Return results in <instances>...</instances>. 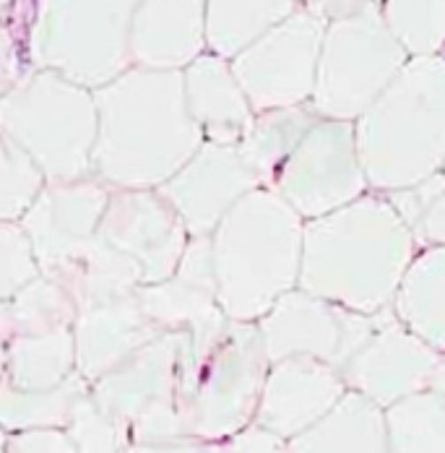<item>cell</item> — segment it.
<instances>
[{"mask_svg":"<svg viewBox=\"0 0 445 453\" xmlns=\"http://www.w3.org/2000/svg\"><path fill=\"white\" fill-rule=\"evenodd\" d=\"M94 96L99 136L91 178L110 188H159L206 143L188 107L185 71L131 65Z\"/></svg>","mask_w":445,"mask_h":453,"instance_id":"6da1fadb","label":"cell"},{"mask_svg":"<svg viewBox=\"0 0 445 453\" xmlns=\"http://www.w3.org/2000/svg\"><path fill=\"white\" fill-rule=\"evenodd\" d=\"M419 253L411 226L386 193L308 219L300 287L359 313L394 308L403 273Z\"/></svg>","mask_w":445,"mask_h":453,"instance_id":"7a4b0ae2","label":"cell"},{"mask_svg":"<svg viewBox=\"0 0 445 453\" xmlns=\"http://www.w3.org/2000/svg\"><path fill=\"white\" fill-rule=\"evenodd\" d=\"M308 219L273 188L237 201L211 232L217 289L232 320L258 323L300 287Z\"/></svg>","mask_w":445,"mask_h":453,"instance_id":"3957f363","label":"cell"},{"mask_svg":"<svg viewBox=\"0 0 445 453\" xmlns=\"http://www.w3.org/2000/svg\"><path fill=\"white\" fill-rule=\"evenodd\" d=\"M370 188L391 193L445 167V55H411L355 120Z\"/></svg>","mask_w":445,"mask_h":453,"instance_id":"277c9868","label":"cell"},{"mask_svg":"<svg viewBox=\"0 0 445 453\" xmlns=\"http://www.w3.org/2000/svg\"><path fill=\"white\" fill-rule=\"evenodd\" d=\"M268 360L258 323L229 320L222 334L193 342L180 383V411L190 438L226 441L256 422Z\"/></svg>","mask_w":445,"mask_h":453,"instance_id":"5b68a950","label":"cell"},{"mask_svg":"<svg viewBox=\"0 0 445 453\" xmlns=\"http://www.w3.org/2000/svg\"><path fill=\"white\" fill-rule=\"evenodd\" d=\"M0 134L24 146L50 182L91 178L99 107L87 89L58 71L37 68L0 96Z\"/></svg>","mask_w":445,"mask_h":453,"instance_id":"8992f818","label":"cell"},{"mask_svg":"<svg viewBox=\"0 0 445 453\" xmlns=\"http://www.w3.org/2000/svg\"><path fill=\"white\" fill-rule=\"evenodd\" d=\"M138 0H37L27 47L35 68L99 89L134 65L131 27Z\"/></svg>","mask_w":445,"mask_h":453,"instance_id":"52a82bcc","label":"cell"},{"mask_svg":"<svg viewBox=\"0 0 445 453\" xmlns=\"http://www.w3.org/2000/svg\"><path fill=\"white\" fill-rule=\"evenodd\" d=\"M409 58L406 47L386 24L380 5L328 21L311 99L312 110L320 118L355 123L388 89Z\"/></svg>","mask_w":445,"mask_h":453,"instance_id":"ba28073f","label":"cell"},{"mask_svg":"<svg viewBox=\"0 0 445 453\" xmlns=\"http://www.w3.org/2000/svg\"><path fill=\"white\" fill-rule=\"evenodd\" d=\"M326 27L328 21L303 3L289 19L229 60L256 112L311 102Z\"/></svg>","mask_w":445,"mask_h":453,"instance_id":"9c48e42d","label":"cell"},{"mask_svg":"<svg viewBox=\"0 0 445 453\" xmlns=\"http://www.w3.org/2000/svg\"><path fill=\"white\" fill-rule=\"evenodd\" d=\"M273 190L305 219L326 217L370 193L355 123L320 118L281 167Z\"/></svg>","mask_w":445,"mask_h":453,"instance_id":"30bf717a","label":"cell"},{"mask_svg":"<svg viewBox=\"0 0 445 453\" xmlns=\"http://www.w3.org/2000/svg\"><path fill=\"white\" fill-rule=\"evenodd\" d=\"M391 311L394 308L359 313L295 287L258 320V326L271 363L287 357H315L341 370Z\"/></svg>","mask_w":445,"mask_h":453,"instance_id":"8fae6325","label":"cell"},{"mask_svg":"<svg viewBox=\"0 0 445 453\" xmlns=\"http://www.w3.org/2000/svg\"><path fill=\"white\" fill-rule=\"evenodd\" d=\"M96 234L134 261L143 284L170 279L190 242L182 217L157 188H112Z\"/></svg>","mask_w":445,"mask_h":453,"instance_id":"7c38bea8","label":"cell"},{"mask_svg":"<svg viewBox=\"0 0 445 453\" xmlns=\"http://www.w3.org/2000/svg\"><path fill=\"white\" fill-rule=\"evenodd\" d=\"M112 188L96 178L47 182L32 209L19 219L27 229L42 273L63 279L99 232Z\"/></svg>","mask_w":445,"mask_h":453,"instance_id":"4fadbf2b","label":"cell"},{"mask_svg":"<svg viewBox=\"0 0 445 453\" xmlns=\"http://www.w3.org/2000/svg\"><path fill=\"white\" fill-rule=\"evenodd\" d=\"M441 355L443 352L409 331L396 311H391L339 372L344 375L349 391L388 409L430 386Z\"/></svg>","mask_w":445,"mask_h":453,"instance_id":"5bb4252c","label":"cell"},{"mask_svg":"<svg viewBox=\"0 0 445 453\" xmlns=\"http://www.w3.org/2000/svg\"><path fill=\"white\" fill-rule=\"evenodd\" d=\"M256 188H261V180L240 146L206 141L178 175L157 190L182 217L190 237H201L211 234L229 209Z\"/></svg>","mask_w":445,"mask_h":453,"instance_id":"9a60e30c","label":"cell"},{"mask_svg":"<svg viewBox=\"0 0 445 453\" xmlns=\"http://www.w3.org/2000/svg\"><path fill=\"white\" fill-rule=\"evenodd\" d=\"M135 295L143 313L162 331H188L193 342L222 334L232 320L219 303L211 234L190 237L178 272L165 281L141 284Z\"/></svg>","mask_w":445,"mask_h":453,"instance_id":"2e32d148","label":"cell"},{"mask_svg":"<svg viewBox=\"0 0 445 453\" xmlns=\"http://www.w3.org/2000/svg\"><path fill=\"white\" fill-rule=\"evenodd\" d=\"M190 349L188 331H162L146 347H141L126 363L104 372L91 383V396L123 419L131 430V422L143 411L162 404L180 407V383L185 357Z\"/></svg>","mask_w":445,"mask_h":453,"instance_id":"e0dca14e","label":"cell"},{"mask_svg":"<svg viewBox=\"0 0 445 453\" xmlns=\"http://www.w3.org/2000/svg\"><path fill=\"white\" fill-rule=\"evenodd\" d=\"M349 391L344 375L315 357H287L271 363L256 422L292 441L311 430Z\"/></svg>","mask_w":445,"mask_h":453,"instance_id":"ac0fdd59","label":"cell"},{"mask_svg":"<svg viewBox=\"0 0 445 453\" xmlns=\"http://www.w3.org/2000/svg\"><path fill=\"white\" fill-rule=\"evenodd\" d=\"M209 0H138L131 27L134 65L185 71L206 45Z\"/></svg>","mask_w":445,"mask_h":453,"instance_id":"d6986e66","label":"cell"},{"mask_svg":"<svg viewBox=\"0 0 445 453\" xmlns=\"http://www.w3.org/2000/svg\"><path fill=\"white\" fill-rule=\"evenodd\" d=\"M73 334L79 349V372L94 383L157 339L162 328L143 313L138 295H131L81 308Z\"/></svg>","mask_w":445,"mask_h":453,"instance_id":"ffe728a7","label":"cell"},{"mask_svg":"<svg viewBox=\"0 0 445 453\" xmlns=\"http://www.w3.org/2000/svg\"><path fill=\"white\" fill-rule=\"evenodd\" d=\"M185 96L196 126L209 143L237 146L253 126L256 110L232 63L217 52L206 50L185 68Z\"/></svg>","mask_w":445,"mask_h":453,"instance_id":"44dd1931","label":"cell"},{"mask_svg":"<svg viewBox=\"0 0 445 453\" xmlns=\"http://www.w3.org/2000/svg\"><path fill=\"white\" fill-rule=\"evenodd\" d=\"M287 453H391L386 409L347 391L320 422L289 441Z\"/></svg>","mask_w":445,"mask_h":453,"instance_id":"7402d4cb","label":"cell"},{"mask_svg":"<svg viewBox=\"0 0 445 453\" xmlns=\"http://www.w3.org/2000/svg\"><path fill=\"white\" fill-rule=\"evenodd\" d=\"M394 311L399 320L438 352H445V248H419L403 273Z\"/></svg>","mask_w":445,"mask_h":453,"instance_id":"603a6c76","label":"cell"},{"mask_svg":"<svg viewBox=\"0 0 445 453\" xmlns=\"http://www.w3.org/2000/svg\"><path fill=\"white\" fill-rule=\"evenodd\" d=\"M79 370L73 328L27 334L5 342V375L21 391H47L68 380Z\"/></svg>","mask_w":445,"mask_h":453,"instance_id":"cb8c5ba5","label":"cell"},{"mask_svg":"<svg viewBox=\"0 0 445 453\" xmlns=\"http://www.w3.org/2000/svg\"><path fill=\"white\" fill-rule=\"evenodd\" d=\"M320 120L312 104H295V107H276L266 112H256L253 126L237 143L261 185L273 188L281 167L300 146V141L311 134V128Z\"/></svg>","mask_w":445,"mask_h":453,"instance_id":"d4e9b609","label":"cell"},{"mask_svg":"<svg viewBox=\"0 0 445 453\" xmlns=\"http://www.w3.org/2000/svg\"><path fill=\"white\" fill-rule=\"evenodd\" d=\"M303 0H209L206 45L226 60L261 40L276 24L289 19Z\"/></svg>","mask_w":445,"mask_h":453,"instance_id":"484cf974","label":"cell"},{"mask_svg":"<svg viewBox=\"0 0 445 453\" xmlns=\"http://www.w3.org/2000/svg\"><path fill=\"white\" fill-rule=\"evenodd\" d=\"M79 300L73 292L52 276H37L16 295L3 300V342L27 334H47L58 328H73L79 318Z\"/></svg>","mask_w":445,"mask_h":453,"instance_id":"4316f807","label":"cell"},{"mask_svg":"<svg viewBox=\"0 0 445 453\" xmlns=\"http://www.w3.org/2000/svg\"><path fill=\"white\" fill-rule=\"evenodd\" d=\"M91 391V383L76 370L68 380L47 391H21L3 380L0 419L5 433L29 427H68L73 407Z\"/></svg>","mask_w":445,"mask_h":453,"instance_id":"83f0119b","label":"cell"},{"mask_svg":"<svg viewBox=\"0 0 445 453\" xmlns=\"http://www.w3.org/2000/svg\"><path fill=\"white\" fill-rule=\"evenodd\" d=\"M391 453H445V399L425 388L386 409Z\"/></svg>","mask_w":445,"mask_h":453,"instance_id":"f1b7e54d","label":"cell"},{"mask_svg":"<svg viewBox=\"0 0 445 453\" xmlns=\"http://www.w3.org/2000/svg\"><path fill=\"white\" fill-rule=\"evenodd\" d=\"M47 182L42 165L13 138L0 134V222H19Z\"/></svg>","mask_w":445,"mask_h":453,"instance_id":"f546056e","label":"cell"},{"mask_svg":"<svg viewBox=\"0 0 445 453\" xmlns=\"http://www.w3.org/2000/svg\"><path fill=\"white\" fill-rule=\"evenodd\" d=\"M380 11L409 55L443 52L445 0H383Z\"/></svg>","mask_w":445,"mask_h":453,"instance_id":"4dcf8cb0","label":"cell"},{"mask_svg":"<svg viewBox=\"0 0 445 453\" xmlns=\"http://www.w3.org/2000/svg\"><path fill=\"white\" fill-rule=\"evenodd\" d=\"M403 222L411 226L419 248H445V170L427 180L386 193Z\"/></svg>","mask_w":445,"mask_h":453,"instance_id":"1f68e13d","label":"cell"},{"mask_svg":"<svg viewBox=\"0 0 445 453\" xmlns=\"http://www.w3.org/2000/svg\"><path fill=\"white\" fill-rule=\"evenodd\" d=\"M65 430L79 446V453H120L131 443L128 425L102 407L91 391L73 407Z\"/></svg>","mask_w":445,"mask_h":453,"instance_id":"d6a6232c","label":"cell"},{"mask_svg":"<svg viewBox=\"0 0 445 453\" xmlns=\"http://www.w3.org/2000/svg\"><path fill=\"white\" fill-rule=\"evenodd\" d=\"M37 276L42 266L27 229L21 222H0V297L16 295Z\"/></svg>","mask_w":445,"mask_h":453,"instance_id":"836d02e7","label":"cell"},{"mask_svg":"<svg viewBox=\"0 0 445 453\" xmlns=\"http://www.w3.org/2000/svg\"><path fill=\"white\" fill-rule=\"evenodd\" d=\"M3 453H79L65 427H29L5 433Z\"/></svg>","mask_w":445,"mask_h":453,"instance_id":"e575fe53","label":"cell"},{"mask_svg":"<svg viewBox=\"0 0 445 453\" xmlns=\"http://www.w3.org/2000/svg\"><path fill=\"white\" fill-rule=\"evenodd\" d=\"M287 446H289L287 438L253 422L226 441L206 443V453H287Z\"/></svg>","mask_w":445,"mask_h":453,"instance_id":"d590c367","label":"cell"},{"mask_svg":"<svg viewBox=\"0 0 445 453\" xmlns=\"http://www.w3.org/2000/svg\"><path fill=\"white\" fill-rule=\"evenodd\" d=\"M303 3L326 21L344 19V16L357 13L362 8H370V5H383V0H303Z\"/></svg>","mask_w":445,"mask_h":453,"instance_id":"8d00e7d4","label":"cell"},{"mask_svg":"<svg viewBox=\"0 0 445 453\" xmlns=\"http://www.w3.org/2000/svg\"><path fill=\"white\" fill-rule=\"evenodd\" d=\"M120 453H206V443L196 438L175 443H128Z\"/></svg>","mask_w":445,"mask_h":453,"instance_id":"74e56055","label":"cell"},{"mask_svg":"<svg viewBox=\"0 0 445 453\" xmlns=\"http://www.w3.org/2000/svg\"><path fill=\"white\" fill-rule=\"evenodd\" d=\"M430 391H435L438 396H443L445 399V352L441 355V360L435 365V372H433V378H430V386H427Z\"/></svg>","mask_w":445,"mask_h":453,"instance_id":"f35d334b","label":"cell"},{"mask_svg":"<svg viewBox=\"0 0 445 453\" xmlns=\"http://www.w3.org/2000/svg\"><path fill=\"white\" fill-rule=\"evenodd\" d=\"M0 3H3V8H11L13 5V0H0Z\"/></svg>","mask_w":445,"mask_h":453,"instance_id":"ab89813d","label":"cell"},{"mask_svg":"<svg viewBox=\"0 0 445 453\" xmlns=\"http://www.w3.org/2000/svg\"><path fill=\"white\" fill-rule=\"evenodd\" d=\"M443 55H445V47H443Z\"/></svg>","mask_w":445,"mask_h":453,"instance_id":"60d3db41","label":"cell"},{"mask_svg":"<svg viewBox=\"0 0 445 453\" xmlns=\"http://www.w3.org/2000/svg\"><path fill=\"white\" fill-rule=\"evenodd\" d=\"M443 170H445V167H443Z\"/></svg>","mask_w":445,"mask_h":453,"instance_id":"b9f144b4","label":"cell"}]
</instances>
